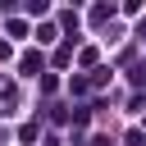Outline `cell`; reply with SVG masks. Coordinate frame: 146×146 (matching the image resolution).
Segmentation results:
<instances>
[{"instance_id":"1","label":"cell","mask_w":146,"mask_h":146,"mask_svg":"<svg viewBox=\"0 0 146 146\" xmlns=\"http://www.w3.org/2000/svg\"><path fill=\"white\" fill-rule=\"evenodd\" d=\"M110 14H114V5H96V9H91V18H96V23H105Z\"/></svg>"}]
</instances>
